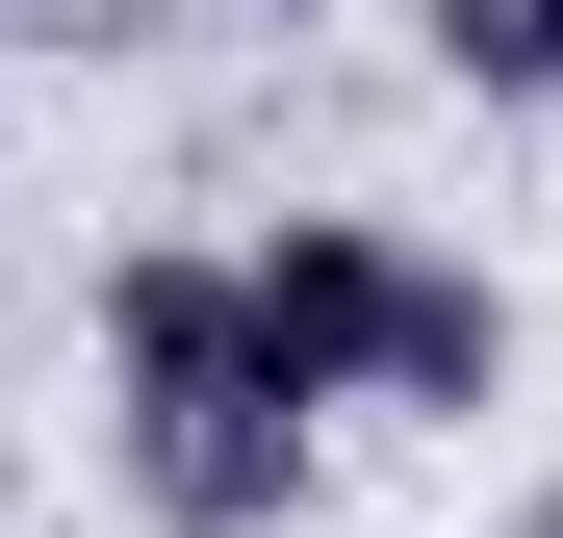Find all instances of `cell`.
Returning <instances> with one entry per match:
<instances>
[{"label": "cell", "mask_w": 563, "mask_h": 538, "mask_svg": "<svg viewBox=\"0 0 563 538\" xmlns=\"http://www.w3.org/2000/svg\"><path fill=\"white\" fill-rule=\"evenodd\" d=\"M231 333L282 359V410H461V385L512 359L487 283H435V256L358 231V206H282V231L231 256Z\"/></svg>", "instance_id": "1"}, {"label": "cell", "mask_w": 563, "mask_h": 538, "mask_svg": "<svg viewBox=\"0 0 563 538\" xmlns=\"http://www.w3.org/2000/svg\"><path fill=\"white\" fill-rule=\"evenodd\" d=\"M103 359H129V487L179 538H256L308 487V410H282V359L231 333V256H129L103 283Z\"/></svg>", "instance_id": "2"}, {"label": "cell", "mask_w": 563, "mask_h": 538, "mask_svg": "<svg viewBox=\"0 0 563 538\" xmlns=\"http://www.w3.org/2000/svg\"><path fill=\"white\" fill-rule=\"evenodd\" d=\"M410 26H435V77H487V103L563 77V0H410Z\"/></svg>", "instance_id": "3"}, {"label": "cell", "mask_w": 563, "mask_h": 538, "mask_svg": "<svg viewBox=\"0 0 563 538\" xmlns=\"http://www.w3.org/2000/svg\"><path fill=\"white\" fill-rule=\"evenodd\" d=\"M282 26H308V0H282Z\"/></svg>", "instance_id": "4"}]
</instances>
